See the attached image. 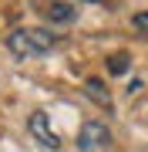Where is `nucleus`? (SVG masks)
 Listing matches in <instances>:
<instances>
[{
    "mask_svg": "<svg viewBox=\"0 0 148 152\" xmlns=\"http://www.w3.org/2000/svg\"><path fill=\"white\" fill-rule=\"evenodd\" d=\"M27 129H30V135L40 142V145H47V149H61V135L54 129H51V118L44 112H34L30 118H27Z\"/></svg>",
    "mask_w": 148,
    "mask_h": 152,
    "instance_id": "7ed1b4c3",
    "label": "nucleus"
},
{
    "mask_svg": "<svg viewBox=\"0 0 148 152\" xmlns=\"http://www.w3.org/2000/svg\"><path fill=\"white\" fill-rule=\"evenodd\" d=\"M54 48H57V37L44 27H17L7 37V51L14 58H40V54H51Z\"/></svg>",
    "mask_w": 148,
    "mask_h": 152,
    "instance_id": "f257e3e1",
    "label": "nucleus"
},
{
    "mask_svg": "<svg viewBox=\"0 0 148 152\" xmlns=\"http://www.w3.org/2000/svg\"><path fill=\"white\" fill-rule=\"evenodd\" d=\"M84 91L91 95V102H94V105H101V108H111V95H108V88H104V81H98V78H88V81H84Z\"/></svg>",
    "mask_w": 148,
    "mask_h": 152,
    "instance_id": "20e7f679",
    "label": "nucleus"
},
{
    "mask_svg": "<svg viewBox=\"0 0 148 152\" xmlns=\"http://www.w3.org/2000/svg\"><path fill=\"white\" fill-rule=\"evenodd\" d=\"M111 145V132L104 122H84L77 132V149L81 152H101Z\"/></svg>",
    "mask_w": 148,
    "mask_h": 152,
    "instance_id": "f03ea898",
    "label": "nucleus"
},
{
    "mask_svg": "<svg viewBox=\"0 0 148 152\" xmlns=\"http://www.w3.org/2000/svg\"><path fill=\"white\" fill-rule=\"evenodd\" d=\"M131 24H135V31H142V34H148V10H138V14L131 17Z\"/></svg>",
    "mask_w": 148,
    "mask_h": 152,
    "instance_id": "0eeeda50",
    "label": "nucleus"
},
{
    "mask_svg": "<svg viewBox=\"0 0 148 152\" xmlns=\"http://www.w3.org/2000/svg\"><path fill=\"white\" fill-rule=\"evenodd\" d=\"M128 64H131V58H128V54H115V58H108V71H111V75H125Z\"/></svg>",
    "mask_w": 148,
    "mask_h": 152,
    "instance_id": "423d86ee",
    "label": "nucleus"
},
{
    "mask_svg": "<svg viewBox=\"0 0 148 152\" xmlns=\"http://www.w3.org/2000/svg\"><path fill=\"white\" fill-rule=\"evenodd\" d=\"M91 4H98V0H91Z\"/></svg>",
    "mask_w": 148,
    "mask_h": 152,
    "instance_id": "6e6552de",
    "label": "nucleus"
},
{
    "mask_svg": "<svg viewBox=\"0 0 148 152\" xmlns=\"http://www.w3.org/2000/svg\"><path fill=\"white\" fill-rule=\"evenodd\" d=\"M51 20H54V24H71L74 20V7L71 4H61V0H57V4H51Z\"/></svg>",
    "mask_w": 148,
    "mask_h": 152,
    "instance_id": "39448f33",
    "label": "nucleus"
}]
</instances>
